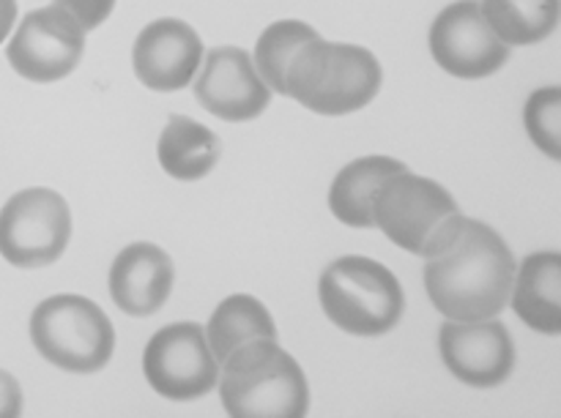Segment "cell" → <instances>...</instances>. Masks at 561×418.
I'll use <instances>...</instances> for the list:
<instances>
[{"label":"cell","instance_id":"6da1fadb","mask_svg":"<svg viewBox=\"0 0 561 418\" xmlns=\"http://www.w3.org/2000/svg\"><path fill=\"white\" fill-rule=\"evenodd\" d=\"M507 241L485 222L466 217L458 241L425 260V290L447 321H488L507 310L515 282Z\"/></svg>","mask_w":561,"mask_h":418},{"label":"cell","instance_id":"7a4b0ae2","mask_svg":"<svg viewBox=\"0 0 561 418\" xmlns=\"http://www.w3.org/2000/svg\"><path fill=\"white\" fill-rule=\"evenodd\" d=\"M383 71L359 44L307 42L285 74V96L318 115H348L367 107L381 91Z\"/></svg>","mask_w":561,"mask_h":418},{"label":"cell","instance_id":"3957f363","mask_svg":"<svg viewBox=\"0 0 561 418\" xmlns=\"http://www.w3.org/2000/svg\"><path fill=\"white\" fill-rule=\"evenodd\" d=\"M219 399L236 418H299L310 410V386L299 361L277 339H255L222 361Z\"/></svg>","mask_w":561,"mask_h":418},{"label":"cell","instance_id":"277c9868","mask_svg":"<svg viewBox=\"0 0 561 418\" xmlns=\"http://www.w3.org/2000/svg\"><path fill=\"white\" fill-rule=\"evenodd\" d=\"M318 299L329 321L354 337H381L398 326L405 312L398 277L362 255L329 263L318 282Z\"/></svg>","mask_w":561,"mask_h":418},{"label":"cell","instance_id":"5b68a950","mask_svg":"<svg viewBox=\"0 0 561 418\" xmlns=\"http://www.w3.org/2000/svg\"><path fill=\"white\" fill-rule=\"evenodd\" d=\"M33 348L42 359L75 375L104 370L113 359L115 332L102 306L82 295H53L31 315Z\"/></svg>","mask_w":561,"mask_h":418},{"label":"cell","instance_id":"8992f818","mask_svg":"<svg viewBox=\"0 0 561 418\" xmlns=\"http://www.w3.org/2000/svg\"><path fill=\"white\" fill-rule=\"evenodd\" d=\"M71 241L69 202L53 189L16 191L0 208V255L16 268H42L58 260Z\"/></svg>","mask_w":561,"mask_h":418},{"label":"cell","instance_id":"52a82bcc","mask_svg":"<svg viewBox=\"0 0 561 418\" xmlns=\"http://www.w3.org/2000/svg\"><path fill=\"white\" fill-rule=\"evenodd\" d=\"M148 386L164 399L190 403L206 397L219 383V361L197 323H170L159 328L142 353Z\"/></svg>","mask_w":561,"mask_h":418},{"label":"cell","instance_id":"ba28073f","mask_svg":"<svg viewBox=\"0 0 561 418\" xmlns=\"http://www.w3.org/2000/svg\"><path fill=\"white\" fill-rule=\"evenodd\" d=\"M453 213H458L455 197L436 181L409 170L381 181L373 197V228L411 255H420L433 228Z\"/></svg>","mask_w":561,"mask_h":418},{"label":"cell","instance_id":"9c48e42d","mask_svg":"<svg viewBox=\"0 0 561 418\" xmlns=\"http://www.w3.org/2000/svg\"><path fill=\"white\" fill-rule=\"evenodd\" d=\"M85 27L60 5L31 11L11 36L9 63L31 82H58L69 77L85 53Z\"/></svg>","mask_w":561,"mask_h":418},{"label":"cell","instance_id":"30bf717a","mask_svg":"<svg viewBox=\"0 0 561 418\" xmlns=\"http://www.w3.org/2000/svg\"><path fill=\"white\" fill-rule=\"evenodd\" d=\"M433 60L460 80H482L510 60V47L488 25L477 0H458L442 9L431 27Z\"/></svg>","mask_w":561,"mask_h":418},{"label":"cell","instance_id":"8fae6325","mask_svg":"<svg viewBox=\"0 0 561 418\" xmlns=\"http://www.w3.org/2000/svg\"><path fill=\"white\" fill-rule=\"evenodd\" d=\"M438 350L453 378L471 388L502 386L515 370V342L496 317L447 321L438 334Z\"/></svg>","mask_w":561,"mask_h":418},{"label":"cell","instance_id":"7c38bea8","mask_svg":"<svg viewBox=\"0 0 561 418\" xmlns=\"http://www.w3.org/2000/svg\"><path fill=\"white\" fill-rule=\"evenodd\" d=\"M195 98L214 118L241 124L266 113L272 88L257 74L250 53L239 47H217L203 58L195 77Z\"/></svg>","mask_w":561,"mask_h":418},{"label":"cell","instance_id":"4fadbf2b","mask_svg":"<svg viewBox=\"0 0 561 418\" xmlns=\"http://www.w3.org/2000/svg\"><path fill=\"white\" fill-rule=\"evenodd\" d=\"M137 80L159 93H173L190 85L203 66V42L184 20L148 22L131 47Z\"/></svg>","mask_w":561,"mask_h":418},{"label":"cell","instance_id":"5bb4252c","mask_svg":"<svg viewBox=\"0 0 561 418\" xmlns=\"http://www.w3.org/2000/svg\"><path fill=\"white\" fill-rule=\"evenodd\" d=\"M110 299L131 317L157 315L173 293L175 266L164 249L148 241L126 246L110 266Z\"/></svg>","mask_w":561,"mask_h":418},{"label":"cell","instance_id":"9a60e30c","mask_svg":"<svg viewBox=\"0 0 561 418\" xmlns=\"http://www.w3.org/2000/svg\"><path fill=\"white\" fill-rule=\"evenodd\" d=\"M510 306L529 328L557 337L561 332V257L535 252L515 268Z\"/></svg>","mask_w":561,"mask_h":418},{"label":"cell","instance_id":"2e32d148","mask_svg":"<svg viewBox=\"0 0 561 418\" xmlns=\"http://www.w3.org/2000/svg\"><path fill=\"white\" fill-rule=\"evenodd\" d=\"M403 170L409 167L392 156L354 159L332 181L329 211L348 228H373V197H376V189L381 186V181H387L394 173H403Z\"/></svg>","mask_w":561,"mask_h":418},{"label":"cell","instance_id":"e0dca14e","mask_svg":"<svg viewBox=\"0 0 561 418\" xmlns=\"http://www.w3.org/2000/svg\"><path fill=\"white\" fill-rule=\"evenodd\" d=\"M219 153H222V146L217 135L186 115H173L159 135V164L175 181L206 178L217 167Z\"/></svg>","mask_w":561,"mask_h":418},{"label":"cell","instance_id":"ac0fdd59","mask_svg":"<svg viewBox=\"0 0 561 418\" xmlns=\"http://www.w3.org/2000/svg\"><path fill=\"white\" fill-rule=\"evenodd\" d=\"M206 339L217 361L222 364L230 353L255 342V339H277V323L255 295L236 293L228 295L214 310L211 321L206 326Z\"/></svg>","mask_w":561,"mask_h":418},{"label":"cell","instance_id":"d6986e66","mask_svg":"<svg viewBox=\"0 0 561 418\" xmlns=\"http://www.w3.org/2000/svg\"><path fill=\"white\" fill-rule=\"evenodd\" d=\"M482 16L507 47H529L559 25V0H482Z\"/></svg>","mask_w":561,"mask_h":418},{"label":"cell","instance_id":"ffe728a7","mask_svg":"<svg viewBox=\"0 0 561 418\" xmlns=\"http://www.w3.org/2000/svg\"><path fill=\"white\" fill-rule=\"evenodd\" d=\"M312 38H318V31L301 20L272 22L257 36L252 60H255V69L263 77V82L272 88V93H283L285 96V74H288L290 60Z\"/></svg>","mask_w":561,"mask_h":418},{"label":"cell","instance_id":"44dd1931","mask_svg":"<svg viewBox=\"0 0 561 418\" xmlns=\"http://www.w3.org/2000/svg\"><path fill=\"white\" fill-rule=\"evenodd\" d=\"M524 124L531 142L546 156L561 159V91L559 85L540 88L529 96L524 107Z\"/></svg>","mask_w":561,"mask_h":418},{"label":"cell","instance_id":"7402d4cb","mask_svg":"<svg viewBox=\"0 0 561 418\" xmlns=\"http://www.w3.org/2000/svg\"><path fill=\"white\" fill-rule=\"evenodd\" d=\"M53 3L69 11L85 31H93L102 22H107V16L115 9V0H53Z\"/></svg>","mask_w":561,"mask_h":418},{"label":"cell","instance_id":"603a6c76","mask_svg":"<svg viewBox=\"0 0 561 418\" xmlns=\"http://www.w3.org/2000/svg\"><path fill=\"white\" fill-rule=\"evenodd\" d=\"M22 414V392L20 383L0 370V418H14Z\"/></svg>","mask_w":561,"mask_h":418},{"label":"cell","instance_id":"cb8c5ba5","mask_svg":"<svg viewBox=\"0 0 561 418\" xmlns=\"http://www.w3.org/2000/svg\"><path fill=\"white\" fill-rule=\"evenodd\" d=\"M16 22V0H0V44L9 38Z\"/></svg>","mask_w":561,"mask_h":418}]
</instances>
